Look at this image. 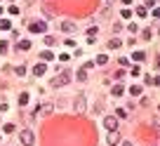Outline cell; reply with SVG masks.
I'll use <instances>...</instances> for the list:
<instances>
[{
	"mask_svg": "<svg viewBox=\"0 0 160 146\" xmlns=\"http://www.w3.org/2000/svg\"><path fill=\"white\" fill-rule=\"evenodd\" d=\"M115 118H122V120H125V118H127V111H122V108H115Z\"/></svg>",
	"mask_w": 160,
	"mask_h": 146,
	"instance_id": "cell-16",
	"label": "cell"
},
{
	"mask_svg": "<svg viewBox=\"0 0 160 146\" xmlns=\"http://www.w3.org/2000/svg\"><path fill=\"white\" fill-rule=\"evenodd\" d=\"M3 132H5V134H12V132H14V125H12V123H7V125L3 127Z\"/></svg>",
	"mask_w": 160,
	"mask_h": 146,
	"instance_id": "cell-17",
	"label": "cell"
},
{
	"mask_svg": "<svg viewBox=\"0 0 160 146\" xmlns=\"http://www.w3.org/2000/svg\"><path fill=\"white\" fill-rule=\"evenodd\" d=\"M122 146H132V144H130V141H122Z\"/></svg>",
	"mask_w": 160,
	"mask_h": 146,
	"instance_id": "cell-29",
	"label": "cell"
},
{
	"mask_svg": "<svg viewBox=\"0 0 160 146\" xmlns=\"http://www.w3.org/2000/svg\"><path fill=\"white\" fill-rule=\"evenodd\" d=\"M141 38H144V40H151V38H153V31H151V28H146L144 33H141Z\"/></svg>",
	"mask_w": 160,
	"mask_h": 146,
	"instance_id": "cell-15",
	"label": "cell"
},
{
	"mask_svg": "<svg viewBox=\"0 0 160 146\" xmlns=\"http://www.w3.org/2000/svg\"><path fill=\"white\" fill-rule=\"evenodd\" d=\"M85 108H87V101H85V94H80L76 99V113H85Z\"/></svg>",
	"mask_w": 160,
	"mask_h": 146,
	"instance_id": "cell-4",
	"label": "cell"
},
{
	"mask_svg": "<svg viewBox=\"0 0 160 146\" xmlns=\"http://www.w3.org/2000/svg\"><path fill=\"white\" fill-rule=\"evenodd\" d=\"M52 57H54V54H52L49 50H45V52L40 54V59H43V61H52Z\"/></svg>",
	"mask_w": 160,
	"mask_h": 146,
	"instance_id": "cell-12",
	"label": "cell"
},
{
	"mask_svg": "<svg viewBox=\"0 0 160 146\" xmlns=\"http://www.w3.org/2000/svg\"><path fill=\"white\" fill-rule=\"evenodd\" d=\"M68 83H71V76H68V73H59L57 78L49 80V87H61V85H68Z\"/></svg>",
	"mask_w": 160,
	"mask_h": 146,
	"instance_id": "cell-1",
	"label": "cell"
},
{
	"mask_svg": "<svg viewBox=\"0 0 160 146\" xmlns=\"http://www.w3.org/2000/svg\"><path fill=\"white\" fill-rule=\"evenodd\" d=\"M61 31H64V33H73V31H76V24H73V21H64V24H61Z\"/></svg>",
	"mask_w": 160,
	"mask_h": 146,
	"instance_id": "cell-8",
	"label": "cell"
},
{
	"mask_svg": "<svg viewBox=\"0 0 160 146\" xmlns=\"http://www.w3.org/2000/svg\"><path fill=\"white\" fill-rule=\"evenodd\" d=\"M19 104H21V106L28 104V92H21V94H19Z\"/></svg>",
	"mask_w": 160,
	"mask_h": 146,
	"instance_id": "cell-13",
	"label": "cell"
},
{
	"mask_svg": "<svg viewBox=\"0 0 160 146\" xmlns=\"http://www.w3.org/2000/svg\"><path fill=\"white\" fill-rule=\"evenodd\" d=\"M7 50H10V45H7V43H5V40H3V43H0V54H5V52H7Z\"/></svg>",
	"mask_w": 160,
	"mask_h": 146,
	"instance_id": "cell-22",
	"label": "cell"
},
{
	"mask_svg": "<svg viewBox=\"0 0 160 146\" xmlns=\"http://www.w3.org/2000/svg\"><path fill=\"white\" fill-rule=\"evenodd\" d=\"M118 141H120V132H118V130H111V132H108V144L115 146Z\"/></svg>",
	"mask_w": 160,
	"mask_h": 146,
	"instance_id": "cell-7",
	"label": "cell"
},
{
	"mask_svg": "<svg viewBox=\"0 0 160 146\" xmlns=\"http://www.w3.org/2000/svg\"><path fill=\"white\" fill-rule=\"evenodd\" d=\"M28 31H33V33H45V31H47V24H45V21H33V24L28 26Z\"/></svg>",
	"mask_w": 160,
	"mask_h": 146,
	"instance_id": "cell-2",
	"label": "cell"
},
{
	"mask_svg": "<svg viewBox=\"0 0 160 146\" xmlns=\"http://www.w3.org/2000/svg\"><path fill=\"white\" fill-rule=\"evenodd\" d=\"M7 28H10V21L3 19V21H0V31H7Z\"/></svg>",
	"mask_w": 160,
	"mask_h": 146,
	"instance_id": "cell-23",
	"label": "cell"
},
{
	"mask_svg": "<svg viewBox=\"0 0 160 146\" xmlns=\"http://www.w3.org/2000/svg\"><path fill=\"white\" fill-rule=\"evenodd\" d=\"M16 47H19V50H31V40H19Z\"/></svg>",
	"mask_w": 160,
	"mask_h": 146,
	"instance_id": "cell-11",
	"label": "cell"
},
{
	"mask_svg": "<svg viewBox=\"0 0 160 146\" xmlns=\"http://www.w3.org/2000/svg\"><path fill=\"white\" fill-rule=\"evenodd\" d=\"M130 94H134V97H137V94H141V87H139V85H134V87L130 90Z\"/></svg>",
	"mask_w": 160,
	"mask_h": 146,
	"instance_id": "cell-21",
	"label": "cell"
},
{
	"mask_svg": "<svg viewBox=\"0 0 160 146\" xmlns=\"http://www.w3.org/2000/svg\"><path fill=\"white\" fill-rule=\"evenodd\" d=\"M130 73H132V76H141V68H139V66H132Z\"/></svg>",
	"mask_w": 160,
	"mask_h": 146,
	"instance_id": "cell-24",
	"label": "cell"
},
{
	"mask_svg": "<svg viewBox=\"0 0 160 146\" xmlns=\"http://www.w3.org/2000/svg\"><path fill=\"white\" fill-rule=\"evenodd\" d=\"M155 5V0H146V7H153Z\"/></svg>",
	"mask_w": 160,
	"mask_h": 146,
	"instance_id": "cell-27",
	"label": "cell"
},
{
	"mask_svg": "<svg viewBox=\"0 0 160 146\" xmlns=\"http://www.w3.org/2000/svg\"><path fill=\"white\" fill-rule=\"evenodd\" d=\"M85 78H87V73H85V71L80 68V71H78V80H85Z\"/></svg>",
	"mask_w": 160,
	"mask_h": 146,
	"instance_id": "cell-26",
	"label": "cell"
},
{
	"mask_svg": "<svg viewBox=\"0 0 160 146\" xmlns=\"http://www.w3.org/2000/svg\"><path fill=\"white\" fill-rule=\"evenodd\" d=\"M45 71H47V66H45V64H38V66L33 68V73H35V76H43Z\"/></svg>",
	"mask_w": 160,
	"mask_h": 146,
	"instance_id": "cell-9",
	"label": "cell"
},
{
	"mask_svg": "<svg viewBox=\"0 0 160 146\" xmlns=\"http://www.w3.org/2000/svg\"><path fill=\"white\" fill-rule=\"evenodd\" d=\"M120 17H122V19H130V17H132V12H130V10H122V14H120Z\"/></svg>",
	"mask_w": 160,
	"mask_h": 146,
	"instance_id": "cell-25",
	"label": "cell"
},
{
	"mask_svg": "<svg viewBox=\"0 0 160 146\" xmlns=\"http://www.w3.org/2000/svg\"><path fill=\"white\" fill-rule=\"evenodd\" d=\"M49 111H52V104L47 101V104H40V106H38V113H35V116H38V118H43V116H47Z\"/></svg>",
	"mask_w": 160,
	"mask_h": 146,
	"instance_id": "cell-5",
	"label": "cell"
},
{
	"mask_svg": "<svg viewBox=\"0 0 160 146\" xmlns=\"http://www.w3.org/2000/svg\"><path fill=\"white\" fill-rule=\"evenodd\" d=\"M106 61H108V57H106V54H99V57H97V64H106Z\"/></svg>",
	"mask_w": 160,
	"mask_h": 146,
	"instance_id": "cell-20",
	"label": "cell"
},
{
	"mask_svg": "<svg viewBox=\"0 0 160 146\" xmlns=\"http://www.w3.org/2000/svg\"><path fill=\"white\" fill-rule=\"evenodd\" d=\"M122 3H125V5H130V3H132V0H122Z\"/></svg>",
	"mask_w": 160,
	"mask_h": 146,
	"instance_id": "cell-30",
	"label": "cell"
},
{
	"mask_svg": "<svg viewBox=\"0 0 160 146\" xmlns=\"http://www.w3.org/2000/svg\"><path fill=\"white\" fill-rule=\"evenodd\" d=\"M21 141H24L26 146H31V144L35 141V139H33V132H31V130H24V132H21Z\"/></svg>",
	"mask_w": 160,
	"mask_h": 146,
	"instance_id": "cell-6",
	"label": "cell"
},
{
	"mask_svg": "<svg viewBox=\"0 0 160 146\" xmlns=\"http://www.w3.org/2000/svg\"><path fill=\"white\" fill-rule=\"evenodd\" d=\"M111 3H113V0H106V10H108V7H111Z\"/></svg>",
	"mask_w": 160,
	"mask_h": 146,
	"instance_id": "cell-28",
	"label": "cell"
},
{
	"mask_svg": "<svg viewBox=\"0 0 160 146\" xmlns=\"http://www.w3.org/2000/svg\"><path fill=\"white\" fill-rule=\"evenodd\" d=\"M104 127H106V130H115V127H118V118L115 116H106L104 118Z\"/></svg>",
	"mask_w": 160,
	"mask_h": 146,
	"instance_id": "cell-3",
	"label": "cell"
},
{
	"mask_svg": "<svg viewBox=\"0 0 160 146\" xmlns=\"http://www.w3.org/2000/svg\"><path fill=\"white\" fill-rule=\"evenodd\" d=\"M137 14L144 19V17H146V7H144V5H139V7H137Z\"/></svg>",
	"mask_w": 160,
	"mask_h": 146,
	"instance_id": "cell-19",
	"label": "cell"
},
{
	"mask_svg": "<svg viewBox=\"0 0 160 146\" xmlns=\"http://www.w3.org/2000/svg\"><path fill=\"white\" fill-rule=\"evenodd\" d=\"M108 47H111V50L120 47V38H113V40H108Z\"/></svg>",
	"mask_w": 160,
	"mask_h": 146,
	"instance_id": "cell-14",
	"label": "cell"
},
{
	"mask_svg": "<svg viewBox=\"0 0 160 146\" xmlns=\"http://www.w3.org/2000/svg\"><path fill=\"white\" fill-rule=\"evenodd\" d=\"M132 59H134V61H144V59H146V52H134Z\"/></svg>",
	"mask_w": 160,
	"mask_h": 146,
	"instance_id": "cell-10",
	"label": "cell"
},
{
	"mask_svg": "<svg viewBox=\"0 0 160 146\" xmlns=\"http://www.w3.org/2000/svg\"><path fill=\"white\" fill-rule=\"evenodd\" d=\"M111 94H113V97H120V94H122V85H115Z\"/></svg>",
	"mask_w": 160,
	"mask_h": 146,
	"instance_id": "cell-18",
	"label": "cell"
}]
</instances>
